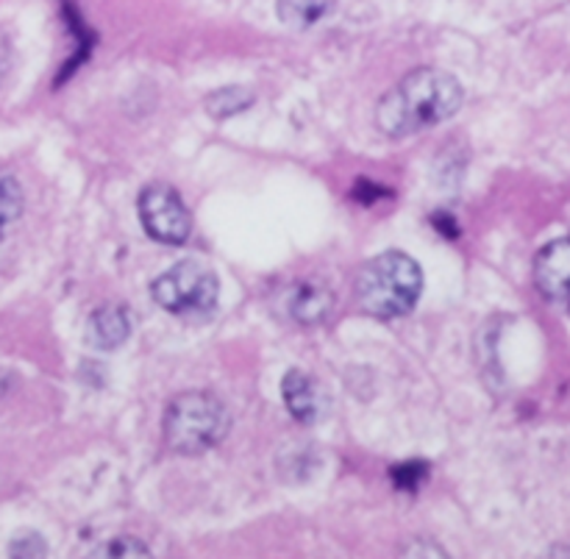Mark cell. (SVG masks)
<instances>
[{"mask_svg": "<svg viewBox=\"0 0 570 559\" xmlns=\"http://www.w3.org/2000/svg\"><path fill=\"white\" fill-rule=\"evenodd\" d=\"M150 295L176 317H209L220 304V278L198 259H181L150 284Z\"/></svg>", "mask_w": 570, "mask_h": 559, "instance_id": "277c9868", "label": "cell"}, {"mask_svg": "<svg viewBox=\"0 0 570 559\" xmlns=\"http://www.w3.org/2000/svg\"><path fill=\"white\" fill-rule=\"evenodd\" d=\"M423 293V271L404 251H384L356 276V301L373 317L410 315Z\"/></svg>", "mask_w": 570, "mask_h": 559, "instance_id": "7a4b0ae2", "label": "cell"}, {"mask_svg": "<svg viewBox=\"0 0 570 559\" xmlns=\"http://www.w3.org/2000/svg\"><path fill=\"white\" fill-rule=\"evenodd\" d=\"M22 212V189L11 176H0V234Z\"/></svg>", "mask_w": 570, "mask_h": 559, "instance_id": "7c38bea8", "label": "cell"}, {"mask_svg": "<svg viewBox=\"0 0 570 559\" xmlns=\"http://www.w3.org/2000/svg\"><path fill=\"white\" fill-rule=\"evenodd\" d=\"M462 84L451 72L421 67L401 78L376 106V126L387 137H412L440 126L460 111Z\"/></svg>", "mask_w": 570, "mask_h": 559, "instance_id": "6da1fadb", "label": "cell"}, {"mask_svg": "<svg viewBox=\"0 0 570 559\" xmlns=\"http://www.w3.org/2000/svg\"><path fill=\"white\" fill-rule=\"evenodd\" d=\"M254 100L256 95L250 92L248 87H223L206 98V111H209L212 117H217V120H226V117L239 115V111L248 109Z\"/></svg>", "mask_w": 570, "mask_h": 559, "instance_id": "8fae6325", "label": "cell"}, {"mask_svg": "<svg viewBox=\"0 0 570 559\" xmlns=\"http://www.w3.org/2000/svg\"><path fill=\"white\" fill-rule=\"evenodd\" d=\"M332 9L334 0H278L276 3V11L284 26L298 28V31L317 26L323 17L332 14Z\"/></svg>", "mask_w": 570, "mask_h": 559, "instance_id": "30bf717a", "label": "cell"}, {"mask_svg": "<svg viewBox=\"0 0 570 559\" xmlns=\"http://www.w3.org/2000/svg\"><path fill=\"white\" fill-rule=\"evenodd\" d=\"M282 395L289 415L298 423H315L321 418V393H317V384L312 382L309 373L289 371L282 382Z\"/></svg>", "mask_w": 570, "mask_h": 559, "instance_id": "ba28073f", "label": "cell"}, {"mask_svg": "<svg viewBox=\"0 0 570 559\" xmlns=\"http://www.w3.org/2000/svg\"><path fill=\"white\" fill-rule=\"evenodd\" d=\"M429 465L426 462H401L393 468V482L401 490H421V484L426 482Z\"/></svg>", "mask_w": 570, "mask_h": 559, "instance_id": "4fadbf2b", "label": "cell"}, {"mask_svg": "<svg viewBox=\"0 0 570 559\" xmlns=\"http://www.w3.org/2000/svg\"><path fill=\"white\" fill-rule=\"evenodd\" d=\"M332 306H334V295L328 293L323 284H295L289 290V298H287V312L301 323V326H315V323L326 321L332 315Z\"/></svg>", "mask_w": 570, "mask_h": 559, "instance_id": "9c48e42d", "label": "cell"}, {"mask_svg": "<svg viewBox=\"0 0 570 559\" xmlns=\"http://www.w3.org/2000/svg\"><path fill=\"white\" fill-rule=\"evenodd\" d=\"M128 337H131V315L126 306H100L98 312H92L87 323L89 345L100 351H115Z\"/></svg>", "mask_w": 570, "mask_h": 559, "instance_id": "52a82bcc", "label": "cell"}, {"mask_svg": "<svg viewBox=\"0 0 570 559\" xmlns=\"http://www.w3.org/2000/svg\"><path fill=\"white\" fill-rule=\"evenodd\" d=\"M45 540L33 532H26L11 543V557H45Z\"/></svg>", "mask_w": 570, "mask_h": 559, "instance_id": "9a60e30c", "label": "cell"}, {"mask_svg": "<svg viewBox=\"0 0 570 559\" xmlns=\"http://www.w3.org/2000/svg\"><path fill=\"white\" fill-rule=\"evenodd\" d=\"M139 220H142L145 234L161 245H181L187 243L193 232V217L184 206L181 195L167 184H150L139 193L137 200Z\"/></svg>", "mask_w": 570, "mask_h": 559, "instance_id": "5b68a950", "label": "cell"}, {"mask_svg": "<svg viewBox=\"0 0 570 559\" xmlns=\"http://www.w3.org/2000/svg\"><path fill=\"white\" fill-rule=\"evenodd\" d=\"M232 429V415L217 395L193 390L173 399L165 412V443L181 457H200L220 445Z\"/></svg>", "mask_w": 570, "mask_h": 559, "instance_id": "3957f363", "label": "cell"}, {"mask_svg": "<svg viewBox=\"0 0 570 559\" xmlns=\"http://www.w3.org/2000/svg\"><path fill=\"white\" fill-rule=\"evenodd\" d=\"M89 557H150V549L134 538H117L95 549Z\"/></svg>", "mask_w": 570, "mask_h": 559, "instance_id": "5bb4252c", "label": "cell"}, {"mask_svg": "<svg viewBox=\"0 0 570 559\" xmlns=\"http://www.w3.org/2000/svg\"><path fill=\"white\" fill-rule=\"evenodd\" d=\"M534 284L549 301L570 298V237L551 239L534 259Z\"/></svg>", "mask_w": 570, "mask_h": 559, "instance_id": "8992f818", "label": "cell"}]
</instances>
